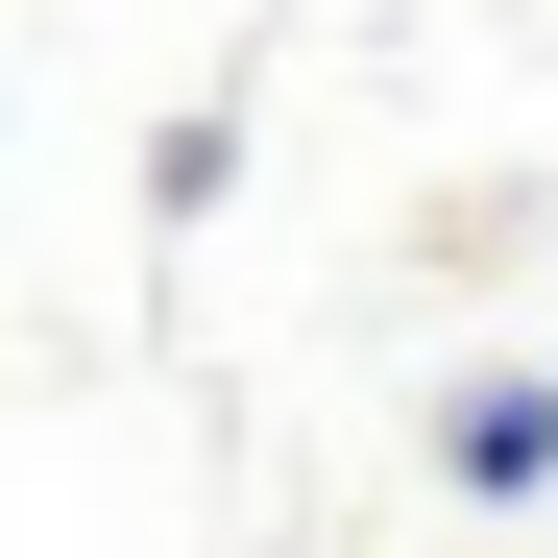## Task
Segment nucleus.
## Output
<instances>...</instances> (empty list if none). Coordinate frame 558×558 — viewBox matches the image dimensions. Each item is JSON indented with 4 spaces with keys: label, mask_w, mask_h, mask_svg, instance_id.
<instances>
[{
    "label": "nucleus",
    "mask_w": 558,
    "mask_h": 558,
    "mask_svg": "<svg viewBox=\"0 0 558 558\" xmlns=\"http://www.w3.org/2000/svg\"><path fill=\"white\" fill-rule=\"evenodd\" d=\"M437 486L461 510H558V364H486V389L437 413Z\"/></svg>",
    "instance_id": "nucleus-1"
}]
</instances>
